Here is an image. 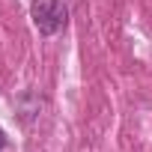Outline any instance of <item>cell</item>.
<instances>
[{
    "label": "cell",
    "instance_id": "obj_1",
    "mask_svg": "<svg viewBox=\"0 0 152 152\" xmlns=\"http://www.w3.org/2000/svg\"><path fill=\"white\" fill-rule=\"evenodd\" d=\"M30 18L42 36H54L66 24V6L60 0H33L30 3Z\"/></svg>",
    "mask_w": 152,
    "mask_h": 152
},
{
    "label": "cell",
    "instance_id": "obj_2",
    "mask_svg": "<svg viewBox=\"0 0 152 152\" xmlns=\"http://www.w3.org/2000/svg\"><path fill=\"white\" fill-rule=\"evenodd\" d=\"M6 146V134H3V128H0V149Z\"/></svg>",
    "mask_w": 152,
    "mask_h": 152
}]
</instances>
